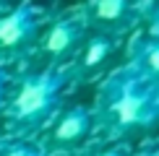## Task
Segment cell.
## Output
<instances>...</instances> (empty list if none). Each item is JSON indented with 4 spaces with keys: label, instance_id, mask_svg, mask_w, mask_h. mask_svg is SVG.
<instances>
[{
    "label": "cell",
    "instance_id": "2",
    "mask_svg": "<svg viewBox=\"0 0 159 156\" xmlns=\"http://www.w3.org/2000/svg\"><path fill=\"white\" fill-rule=\"evenodd\" d=\"M65 78L60 73H52V70H44L39 76L26 78L18 89L16 99H13V115L18 120L29 122V120H39L55 107L57 94L63 89Z\"/></svg>",
    "mask_w": 159,
    "mask_h": 156
},
{
    "label": "cell",
    "instance_id": "4",
    "mask_svg": "<svg viewBox=\"0 0 159 156\" xmlns=\"http://www.w3.org/2000/svg\"><path fill=\"white\" fill-rule=\"evenodd\" d=\"M91 122H94V115H91L86 107L76 104V107H70L68 112L60 117V122L55 125V141L73 143L78 138H84V135L91 130Z\"/></svg>",
    "mask_w": 159,
    "mask_h": 156
},
{
    "label": "cell",
    "instance_id": "11",
    "mask_svg": "<svg viewBox=\"0 0 159 156\" xmlns=\"http://www.w3.org/2000/svg\"><path fill=\"white\" fill-rule=\"evenodd\" d=\"M3 81H5V78H3V73H0V91H3Z\"/></svg>",
    "mask_w": 159,
    "mask_h": 156
},
{
    "label": "cell",
    "instance_id": "8",
    "mask_svg": "<svg viewBox=\"0 0 159 156\" xmlns=\"http://www.w3.org/2000/svg\"><path fill=\"white\" fill-rule=\"evenodd\" d=\"M125 11H128L125 0H99L97 8H94L99 21H117V18L125 16Z\"/></svg>",
    "mask_w": 159,
    "mask_h": 156
},
{
    "label": "cell",
    "instance_id": "12",
    "mask_svg": "<svg viewBox=\"0 0 159 156\" xmlns=\"http://www.w3.org/2000/svg\"><path fill=\"white\" fill-rule=\"evenodd\" d=\"M151 156H159V151H154V154H151Z\"/></svg>",
    "mask_w": 159,
    "mask_h": 156
},
{
    "label": "cell",
    "instance_id": "10",
    "mask_svg": "<svg viewBox=\"0 0 159 156\" xmlns=\"http://www.w3.org/2000/svg\"><path fill=\"white\" fill-rule=\"evenodd\" d=\"M97 156H125V154L117 151V148H110V151H102V154H97Z\"/></svg>",
    "mask_w": 159,
    "mask_h": 156
},
{
    "label": "cell",
    "instance_id": "7",
    "mask_svg": "<svg viewBox=\"0 0 159 156\" xmlns=\"http://www.w3.org/2000/svg\"><path fill=\"white\" fill-rule=\"evenodd\" d=\"M110 52H112V39L110 37L91 39V42L86 44V52H84V65L86 68H97L99 63H104V57H107Z\"/></svg>",
    "mask_w": 159,
    "mask_h": 156
},
{
    "label": "cell",
    "instance_id": "1",
    "mask_svg": "<svg viewBox=\"0 0 159 156\" xmlns=\"http://www.w3.org/2000/svg\"><path fill=\"white\" fill-rule=\"evenodd\" d=\"M104 122L115 133L149 128L159 122V83L141 70H128L110 83L104 99Z\"/></svg>",
    "mask_w": 159,
    "mask_h": 156
},
{
    "label": "cell",
    "instance_id": "6",
    "mask_svg": "<svg viewBox=\"0 0 159 156\" xmlns=\"http://www.w3.org/2000/svg\"><path fill=\"white\" fill-rule=\"evenodd\" d=\"M138 70L146 78H157L159 76V39H149L138 52Z\"/></svg>",
    "mask_w": 159,
    "mask_h": 156
},
{
    "label": "cell",
    "instance_id": "5",
    "mask_svg": "<svg viewBox=\"0 0 159 156\" xmlns=\"http://www.w3.org/2000/svg\"><path fill=\"white\" fill-rule=\"evenodd\" d=\"M78 37H81L78 21L63 18V21L52 24V29L47 31V37H44V50H47L50 55H63L65 50H70L78 42Z\"/></svg>",
    "mask_w": 159,
    "mask_h": 156
},
{
    "label": "cell",
    "instance_id": "3",
    "mask_svg": "<svg viewBox=\"0 0 159 156\" xmlns=\"http://www.w3.org/2000/svg\"><path fill=\"white\" fill-rule=\"evenodd\" d=\"M34 31V13L29 5H21L5 18H0V44L3 47H16Z\"/></svg>",
    "mask_w": 159,
    "mask_h": 156
},
{
    "label": "cell",
    "instance_id": "9",
    "mask_svg": "<svg viewBox=\"0 0 159 156\" xmlns=\"http://www.w3.org/2000/svg\"><path fill=\"white\" fill-rule=\"evenodd\" d=\"M5 156H42V154L31 146H13L11 151H5Z\"/></svg>",
    "mask_w": 159,
    "mask_h": 156
}]
</instances>
